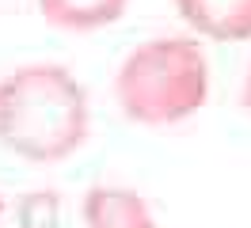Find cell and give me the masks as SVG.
Segmentation results:
<instances>
[{
	"mask_svg": "<svg viewBox=\"0 0 251 228\" xmlns=\"http://www.w3.org/2000/svg\"><path fill=\"white\" fill-rule=\"evenodd\" d=\"M88 88L65 65L34 61L0 76V145L27 164H61L88 141Z\"/></svg>",
	"mask_w": 251,
	"mask_h": 228,
	"instance_id": "cell-1",
	"label": "cell"
},
{
	"mask_svg": "<svg viewBox=\"0 0 251 228\" xmlns=\"http://www.w3.org/2000/svg\"><path fill=\"white\" fill-rule=\"evenodd\" d=\"M114 99L137 126L160 129L198 114L209 99V61L198 38H149L114 73Z\"/></svg>",
	"mask_w": 251,
	"mask_h": 228,
	"instance_id": "cell-2",
	"label": "cell"
},
{
	"mask_svg": "<svg viewBox=\"0 0 251 228\" xmlns=\"http://www.w3.org/2000/svg\"><path fill=\"white\" fill-rule=\"evenodd\" d=\"M84 228H156V217L129 186H92L80 202Z\"/></svg>",
	"mask_w": 251,
	"mask_h": 228,
	"instance_id": "cell-3",
	"label": "cell"
},
{
	"mask_svg": "<svg viewBox=\"0 0 251 228\" xmlns=\"http://www.w3.org/2000/svg\"><path fill=\"white\" fill-rule=\"evenodd\" d=\"M175 8L205 38L217 42L251 38V0H175Z\"/></svg>",
	"mask_w": 251,
	"mask_h": 228,
	"instance_id": "cell-4",
	"label": "cell"
},
{
	"mask_svg": "<svg viewBox=\"0 0 251 228\" xmlns=\"http://www.w3.org/2000/svg\"><path fill=\"white\" fill-rule=\"evenodd\" d=\"M50 27L57 30H99L118 23L129 0H34Z\"/></svg>",
	"mask_w": 251,
	"mask_h": 228,
	"instance_id": "cell-5",
	"label": "cell"
},
{
	"mask_svg": "<svg viewBox=\"0 0 251 228\" xmlns=\"http://www.w3.org/2000/svg\"><path fill=\"white\" fill-rule=\"evenodd\" d=\"M19 228H57V194L38 190L19 202Z\"/></svg>",
	"mask_w": 251,
	"mask_h": 228,
	"instance_id": "cell-6",
	"label": "cell"
},
{
	"mask_svg": "<svg viewBox=\"0 0 251 228\" xmlns=\"http://www.w3.org/2000/svg\"><path fill=\"white\" fill-rule=\"evenodd\" d=\"M240 103H244V110L251 114V65H248V76H244V88H240Z\"/></svg>",
	"mask_w": 251,
	"mask_h": 228,
	"instance_id": "cell-7",
	"label": "cell"
}]
</instances>
